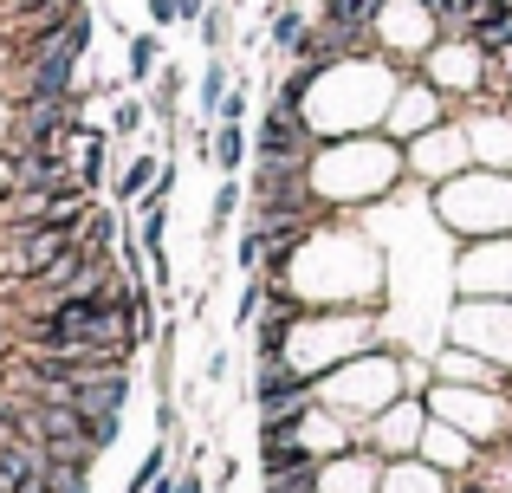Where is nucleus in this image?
I'll use <instances>...</instances> for the list:
<instances>
[{"mask_svg": "<svg viewBox=\"0 0 512 493\" xmlns=\"http://www.w3.org/2000/svg\"><path fill=\"white\" fill-rule=\"evenodd\" d=\"M435 215L448 221L454 247L500 241V234H512V176H500V169H461V176L435 182Z\"/></svg>", "mask_w": 512, "mask_h": 493, "instance_id": "f257e3e1", "label": "nucleus"}, {"mask_svg": "<svg viewBox=\"0 0 512 493\" xmlns=\"http://www.w3.org/2000/svg\"><path fill=\"white\" fill-rule=\"evenodd\" d=\"M428 416L454 422L461 435H474L480 448H500L506 429H512V396L506 390H474V383H428Z\"/></svg>", "mask_w": 512, "mask_h": 493, "instance_id": "f03ea898", "label": "nucleus"}, {"mask_svg": "<svg viewBox=\"0 0 512 493\" xmlns=\"http://www.w3.org/2000/svg\"><path fill=\"white\" fill-rule=\"evenodd\" d=\"M370 39H376V59H389L396 72H415L428 59V46L441 39V20L428 13V0H383L370 20Z\"/></svg>", "mask_w": 512, "mask_h": 493, "instance_id": "7ed1b4c3", "label": "nucleus"}, {"mask_svg": "<svg viewBox=\"0 0 512 493\" xmlns=\"http://www.w3.org/2000/svg\"><path fill=\"white\" fill-rule=\"evenodd\" d=\"M415 72H422L435 91H448L454 104H461V98H467V104L487 98V52H480L467 33H441L435 46H428V59L415 65Z\"/></svg>", "mask_w": 512, "mask_h": 493, "instance_id": "20e7f679", "label": "nucleus"}, {"mask_svg": "<svg viewBox=\"0 0 512 493\" xmlns=\"http://www.w3.org/2000/svg\"><path fill=\"white\" fill-rule=\"evenodd\" d=\"M422 429H428V396H409V390H402L389 409H376V416L363 422L357 442L370 448L376 461H409L415 448H422Z\"/></svg>", "mask_w": 512, "mask_h": 493, "instance_id": "39448f33", "label": "nucleus"}, {"mask_svg": "<svg viewBox=\"0 0 512 493\" xmlns=\"http://www.w3.org/2000/svg\"><path fill=\"white\" fill-rule=\"evenodd\" d=\"M448 117H454V98H448V91H435L422 72H402L396 98H389V117H383V137L415 143V137H428L435 124H448Z\"/></svg>", "mask_w": 512, "mask_h": 493, "instance_id": "423d86ee", "label": "nucleus"}, {"mask_svg": "<svg viewBox=\"0 0 512 493\" xmlns=\"http://www.w3.org/2000/svg\"><path fill=\"white\" fill-rule=\"evenodd\" d=\"M474 163V143H467V130H461V117H448V124H435L428 137H415V143H402V169H409V182H448V176H461V169Z\"/></svg>", "mask_w": 512, "mask_h": 493, "instance_id": "0eeeda50", "label": "nucleus"}, {"mask_svg": "<svg viewBox=\"0 0 512 493\" xmlns=\"http://www.w3.org/2000/svg\"><path fill=\"white\" fill-rule=\"evenodd\" d=\"M415 455H422L428 468H441V474H474L487 448H480L474 435H461V429H454V422L428 416V429H422V448H415Z\"/></svg>", "mask_w": 512, "mask_h": 493, "instance_id": "6e6552de", "label": "nucleus"}, {"mask_svg": "<svg viewBox=\"0 0 512 493\" xmlns=\"http://www.w3.org/2000/svg\"><path fill=\"white\" fill-rule=\"evenodd\" d=\"M124 403H130V370H98V377L72 383L78 416H124Z\"/></svg>", "mask_w": 512, "mask_h": 493, "instance_id": "1a4fd4ad", "label": "nucleus"}, {"mask_svg": "<svg viewBox=\"0 0 512 493\" xmlns=\"http://www.w3.org/2000/svg\"><path fill=\"white\" fill-rule=\"evenodd\" d=\"M247 156H253L247 130H240V124H214V143H208V163L221 169V176H240V169H247Z\"/></svg>", "mask_w": 512, "mask_h": 493, "instance_id": "9d476101", "label": "nucleus"}, {"mask_svg": "<svg viewBox=\"0 0 512 493\" xmlns=\"http://www.w3.org/2000/svg\"><path fill=\"white\" fill-rule=\"evenodd\" d=\"M305 33H312L305 7H299V0H279V7H273V33H266V39H273V52H286V59H292V52L305 46Z\"/></svg>", "mask_w": 512, "mask_h": 493, "instance_id": "9b49d317", "label": "nucleus"}, {"mask_svg": "<svg viewBox=\"0 0 512 493\" xmlns=\"http://www.w3.org/2000/svg\"><path fill=\"white\" fill-rule=\"evenodd\" d=\"M227 91H234V72H227V65H221V52H214V59H208V72H201V85H195L201 117H208V124H221V98H227Z\"/></svg>", "mask_w": 512, "mask_h": 493, "instance_id": "f8f14e48", "label": "nucleus"}, {"mask_svg": "<svg viewBox=\"0 0 512 493\" xmlns=\"http://www.w3.org/2000/svg\"><path fill=\"white\" fill-rule=\"evenodd\" d=\"M117 234H124V228H117V215L91 202V215L78 221V234H72V241H78V247H91V253H111V247H117Z\"/></svg>", "mask_w": 512, "mask_h": 493, "instance_id": "ddd939ff", "label": "nucleus"}, {"mask_svg": "<svg viewBox=\"0 0 512 493\" xmlns=\"http://www.w3.org/2000/svg\"><path fill=\"white\" fill-rule=\"evenodd\" d=\"M156 72H163V39L137 33L130 39V78H137V85H156Z\"/></svg>", "mask_w": 512, "mask_h": 493, "instance_id": "4468645a", "label": "nucleus"}, {"mask_svg": "<svg viewBox=\"0 0 512 493\" xmlns=\"http://www.w3.org/2000/svg\"><path fill=\"white\" fill-rule=\"evenodd\" d=\"M156 176H163V163H156V156H137V163L117 176V202H143V195L156 189Z\"/></svg>", "mask_w": 512, "mask_h": 493, "instance_id": "2eb2a0df", "label": "nucleus"}, {"mask_svg": "<svg viewBox=\"0 0 512 493\" xmlns=\"http://www.w3.org/2000/svg\"><path fill=\"white\" fill-rule=\"evenodd\" d=\"M506 91H512V39L487 52V98H480V104H500Z\"/></svg>", "mask_w": 512, "mask_h": 493, "instance_id": "dca6fc26", "label": "nucleus"}, {"mask_svg": "<svg viewBox=\"0 0 512 493\" xmlns=\"http://www.w3.org/2000/svg\"><path fill=\"white\" fill-rule=\"evenodd\" d=\"M234 260H240V273H260V266H266V228H260V221H247V228H240Z\"/></svg>", "mask_w": 512, "mask_h": 493, "instance_id": "f3484780", "label": "nucleus"}, {"mask_svg": "<svg viewBox=\"0 0 512 493\" xmlns=\"http://www.w3.org/2000/svg\"><path fill=\"white\" fill-rule=\"evenodd\" d=\"M234 215H240V182H234V176H221V189H214V215H208V228H214V234H227V228H234Z\"/></svg>", "mask_w": 512, "mask_h": 493, "instance_id": "a211bd4d", "label": "nucleus"}, {"mask_svg": "<svg viewBox=\"0 0 512 493\" xmlns=\"http://www.w3.org/2000/svg\"><path fill=\"white\" fill-rule=\"evenodd\" d=\"M163 468H169V448H163V442H156V448H150V455H143V468H137V474H130V493H150L156 481H163Z\"/></svg>", "mask_w": 512, "mask_h": 493, "instance_id": "6ab92c4d", "label": "nucleus"}, {"mask_svg": "<svg viewBox=\"0 0 512 493\" xmlns=\"http://www.w3.org/2000/svg\"><path fill=\"white\" fill-rule=\"evenodd\" d=\"M195 26H201V46H208V52H221V46H227V7H208Z\"/></svg>", "mask_w": 512, "mask_h": 493, "instance_id": "aec40b11", "label": "nucleus"}, {"mask_svg": "<svg viewBox=\"0 0 512 493\" xmlns=\"http://www.w3.org/2000/svg\"><path fill=\"white\" fill-rule=\"evenodd\" d=\"M175 104H182V72H175V65H163V72H156V111H175Z\"/></svg>", "mask_w": 512, "mask_h": 493, "instance_id": "412c9836", "label": "nucleus"}, {"mask_svg": "<svg viewBox=\"0 0 512 493\" xmlns=\"http://www.w3.org/2000/svg\"><path fill=\"white\" fill-rule=\"evenodd\" d=\"M143 130V104L137 98H117V117H111V137H137Z\"/></svg>", "mask_w": 512, "mask_h": 493, "instance_id": "4be33fe9", "label": "nucleus"}, {"mask_svg": "<svg viewBox=\"0 0 512 493\" xmlns=\"http://www.w3.org/2000/svg\"><path fill=\"white\" fill-rule=\"evenodd\" d=\"M117 422H124V416H85V442L98 448V455H104V448L117 442Z\"/></svg>", "mask_w": 512, "mask_h": 493, "instance_id": "5701e85b", "label": "nucleus"}, {"mask_svg": "<svg viewBox=\"0 0 512 493\" xmlns=\"http://www.w3.org/2000/svg\"><path fill=\"white\" fill-rule=\"evenodd\" d=\"M240 117H247V85L234 78V91L221 98V124H240Z\"/></svg>", "mask_w": 512, "mask_h": 493, "instance_id": "b1692460", "label": "nucleus"}, {"mask_svg": "<svg viewBox=\"0 0 512 493\" xmlns=\"http://www.w3.org/2000/svg\"><path fill=\"white\" fill-rule=\"evenodd\" d=\"M150 20L156 26H182V7H175V0H150Z\"/></svg>", "mask_w": 512, "mask_h": 493, "instance_id": "393cba45", "label": "nucleus"}, {"mask_svg": "<svg viewBox=\"0 0 512 493\" xmlns=\"http://www.w3.org/2000/svg\"><path fill=\"white\" fill-rule=\"evenodd\" d=\"M175 7H182V26H195L201 13H208V0H175Z\"/></svg>", "mask_w": 512, "mask_h": 493, "instance_id": "a878e982", "label": "nucleus"}, {"mask_svg": "<svg viewBox=\"0 0 512 493\" xmlns=\"http://www.w3.org/2000/svg\"><path fill=\"white\" fill-rule=\"evenodd\" d=\"M169 493H208V487H201V474H175V487Z\"/></svg>", "mask_w": 512, "mask_h": 493, "instance_id": "bb28decb", "label": "nucleus"}, {"mask_svg": "<svg viewBox=\"0 0 512 493\" xmlns=\"http://www.w3.org/2000/svg\"><path fill=\"white\" fill-rule=\"evenodd\" d=\"M461 493H487V487H474V481H461Z\"/></svg>", "mask_w": 512, "mask_h": 493, "instance_id": "cd10ccee", "label": "nucleus"}, {"mask_svg": "<svg viewBox=\"0 0 512 493\" xmlns=\"http://www.w3.org/2000/svg\"><path fill=\"white\" fill-rule=\"evenodd\" d=\"M500 104H506V111H512V91H506V98H500Z\"/></svg>", "mask_w": 512, "mask_h": 493, "instance_id": "c85d7f7f", "label": "nucleus"}, {"mask_svg": "<svg viewBox=\"0 0 512 493\" xmlns=\"http://www.w3.org/2000/svg\"><path fill=\"white\" fill-rule=\"evenodd\" d=\"M312 493H318V487H312Z\"/></svg>", "mask_w": 512, "mask_h": 493, "instance_id": "c756f323", "label": "nucleus"}]
</instances>
